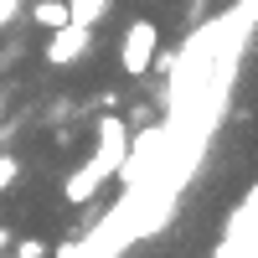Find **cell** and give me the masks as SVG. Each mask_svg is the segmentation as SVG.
Returning <instances> with one entry per match:
<instances>
[{"label":"cell","mask_w":258,"mask_h":258,"mask_svg":"<svg viewBox=\"0 0 258 258\" xmlns=\"http://www.w3.org/2000/svg\"><path fill=\"white\" fill-rule=\"evenodd\" d=\"M160 47V26L155 21H135L124 36H119V62H124V78H150V57Z\"/></svg>","instance_id":"1"},{"label":"cell","mask_w":258,"mask_h":258,"mask_svg":"<svg viewBox=\"0 0 258 258\" xmlns=\"http://www.w3.org/2000/svg\"><path fill=\"white\" fill-rule=\"evenodd\" d=\"M11 253H16V258H47L52 248L41 243V238H21V243H11Z\"/></svg>","instance_id":"5"},{"label":"cell","mask_w":258,"mask_h":258,"mask_svg":"<svg viewBox=\"0 0 258 258\" xmlns=\"http://www.w3.org/2000/svg\"><path fill=\"white\" fill-rule=\"evenodd\" d=\"M0 98H6V93H0Z\"/></svg>","instance_id":"9"},{"label":"cell","mask_w":258,"mask_h":258,"mask_svg":"<svg viewBox=\"0 0 258 258\" xmlns=\"http://www.w3.org/2000/svg\"><path fill=\"white\" fill-rule=\"evenodd\" d=\"M103 11H109V0H68V16L83 21V26H98Z\"/></svg>","instance_id":"4"},{"label":"cell","mask_w":258,"mask_h":258,"mask_svg":"<svg viewBox=\"0 0 258 258\" xmlns=\"http://www.w3.org/2000/svg\"><path fill=\"white\" fill-rule=\"evenodd\" d=\"M88 52H93V26H83V21H62L52 31V41H47V62L52 68H68V62L88 57Z\"/></svg>","instance_id":"2"},{"label":"cell","mask_w":258,"mask_h":258,"mask_svg":"<svg viewBox=\"0 0 258 258\" xmlns=\"http://www.w3.org/2000/svg\"><path fill=\"white\" fill-rule=\"evenodd\" d=\"M31 21H36L41 31H57L62 21H73V16H68V0H36V6H31Z\"/></svg>","instance_id":"3"},{"label":"cell","mask_w":258,"mask_h":258,"mask_svg":"<svg viewBox=\"0 0 258 258\" xmlns=\"http://www.w3.org/2000/svg\"><path fill=\"white\" fill-rule=\"evenodd\" d=\"M11 238H16V232H11V227H0V253H11Z\"/></svg>","instance_id":"8"},{"label":"cell","mask_w":258,"mask_h":258,"mask_svg":"<svg viewBox=\"0 0 258 258\" xmlns=\"http://www.w3.org/2000/svg\"><path fill=\"white\" fill-rule=\"evenodd\" d=\"M16 176H21V155H0V191H6Z\"/></svg>","instance_id":"6"},{"label":"cell","mask_w":258,"mask_h":258,"mask_svg":"<svg viewBox=\"0 0 258 258\" xmlns=\"http://www.w3.org/2000/svg\"><path fill=\"white\" fill-rule=\"evenodd\" d=\"M21 11H26V6H21V0H0V26H11V21H16Z\"/></svg>","instance_id":"7"}]
</instances>
